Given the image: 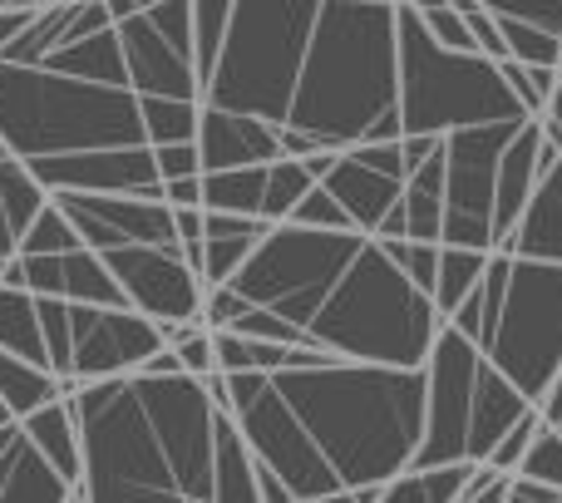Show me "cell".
I'll return each instance as SVG.
<instances>
[{
	"mask_svg": "<svg viewBox=\"0 0 562 503\" xmlns=\"http://www.w3.org/2000/svg\"><path fill=\"white\" fill-rule=\"evenodd\" d=\"M55 203L49 188L20 164L15 154L0 138V271H5L10 257H20L30 243V227L40 223V213Z\"/></svg>",
	"mask_w": 562,
	"mask_h": 503,
	"instance_id": "cell-14",
	"label": "cell"
},
{
	"mask_svg": "<svg viewBox=\"0 0 562 503\" xmlns=\"http://www.w3.org/2000/svg\"><path fill=\"white\" fill-rule=\"evenodd\" d=\"M104 267L114 271L119 291L134 311L164 321V326H183V321H203L207 306V281L188 261L183 247H158V243H128L99 252Z\"/></svg>",
	"mask_w": 562,
	"mask_h": 503,
	"instance_id": "cell-10",
	"label": "cell"
},
{
	"mask_svg": "<svg viewBox=\"0 0 562 503\" xmlns=\"http://www.w3.org/2000/svg\"><path fill=\"white\" fill-rule=\"evenodd\" d=\"M504 247L518 252V257L562 261V154L538 174L524 217H518V227L508 233Z\"/></svg>",
	"mask_w": 562,
	"mask_h": 503,
	"instance_id": "cell-15",
	"label": "cell"
},
{
	"mask_svg": "<svg viewBox=\"0 0 562 503\" xmlns=\"http://www.w3.org/2000/svg\"><path fill=\"white\" fill-rule=\"evenodd\" d=\"M0 138L49 193L164 198L158 148L198 138V99L144 94L109 0H49L0 45Z\"/></svg>",
	"mask_w": 562,
	"mask_h": 503,
	"instance_id": "cell-2",
	"label": "cell"
},
{
	"mask_svg": "<svg viewBox=\"0 0 562 503\" xmlns=\"http://www.w3.org/2000/svg\"><path fill=\"white\" fill-rule=\"evenodd\" d=\"M193 69L198 104L296 158L533 114L504 59L439 45L409 0H193Z\"/></svg>",
	"mask_w": 562,
	"mask_h": 503,
	"instance_id": "cell-1",
	"label": "cell"
},
{
	"mask_svg": "<svg viewBox=\"0 0 562 503\" xmlns=\"http://www.w3.org/2000/svg\"><path fill=\"white\" fill-rule=\"evenodd\" d=\"M0 281L10 287L40 291V297H69V301H114V306H128L124 291H119L114 271L104 267L89 243L79 247H55V252H20V257L5 261Z\"/></svg>",
	"mask_w": 562,
	"mask_h": 503,
	"instance_id": "cell-11",
	"label": "cell"
},
{
	"mask_svg": "<svg viewBox=\"0 0 562 503\" xmlns=\"http://www.w3.org/2000/svg\"><path fill=\"white\" fill-rule=\"evenodd\" d=\"M217 390L286 503H375L425 439V366L316 356L217 370Z\"/></svg>",
	"mask_w": 562,
	"mask_h": 503,
	"instance_id": "cell-4",
	"label": "cell"
},
{
	"mask_svg": "<svg viewBox=\"0 0 562 503\" xmlns=\"http://www.w3.org/2000/svg\"><path fill=\"white\" fill-rule=\"evenodd\" d=\"M272 158H281V138L272 124H262L252 114H237V109L198 104V164H203V174L272 164Z\"/></svg>",
	"mask_w": 562,
	"mask_h": 503,
	"instance_id": "cell-12",
	"label": "cell"
},
{
	"mask_svg": "<svg viewBox=\"0 0 562 503\" xmlns=\"http://www.w3.org/2000/svg\"><path fill=\"white\" fill-rule=\"evenodd\" d=\"M0 503H75V484L30 445L25 425L0 405Z\"/></svg>",
	"mask_w": 562,
	"mask_h": 503,
	"instance_id": "cell-13",
	"label": "cell"
},
{
	"mask_svg": "<svg viewBox=\"0 0 562 503\" xmlns=\"http://www.w3.org/2000/svg\"><path fill=\"white\" fill-rule=\"evenodd\" d=\"M65 390L69 385L55 376V370H45V366H35V360H25V356L0 346V405H5L15 420L35 415L40 405L59 400Z\"/></svg>",
	"mask_w": 562,
	"mask_h": 503,
	"instance_id": "cell-17",
	"label": "cell"
},
{
	"mask_svg": "<svg viewBox=\"0 0 562 503\" xmlns=\"http://www.w3.org/2000/svg\"><path fill=\"white\" fill-rule=\"evenodd\" d=\"M528 410L533 400L454 321H445L425 356V439L415 465H484Z\"/></svg>",
	"mask_w": 562,
	"mask_h": 503,
	"instance_id": "cell-8",
	"label": "cell"
},
{
	"mask_svg": "<svg viewBox=\"0 0 562 503\" xmlns=\"http://www.w3.org/2000/svg\"><path fill=\"white\" fill-rule=\"evenodd\" d=\"M538 425H543V410L533 405V410H528V415L518 420V425L508 429V435L494 445V455H488V465H494V469H508V474H514V469H518V459H524V449H528V439L538 435Z\"/></svg>",
	"mask_w": 562,
	"mask_h": 503,
	"instance_id": "cell-25",
	"label": "cell"
},
{
	"mask_svg": "<svg viewBox=\"0 0 562 503\" xmlns=\"http://www.w3.org/2000/svg\"><path fill=\"white\" fill-rule=\"evenodd\" d=\"M484 257L488 252H474V247H439V281H435V301L439 311H449L464 301V291L479 281V271H484Z\"/></svg>",
	"mask_w": 562,
	"mask_h": 503,
	"instance_id": "cell-22",
	"label": "cell"
},
{
	"mask_svg": "<svg viewBox=\"0 0 562 503\" xmlns=\"http://www.w3.org/2000/svg\"><path fill=\"white\" fill-rule=\"evenodd\" d=\"M79 435L75 503H257V465L217 376L173 346L124 376L69 390Z\"/></svg>",
	"mask_w": 562,
	"mask_h": 503,
	"instance_id": "cell-5",
	"label": "cell"
},
{
	"mask_svg": "<svg viewBox=\"0 0 562 503\" xmlns=\"http://www.w3.org/2000/svg\"><path fill=\"white\" fill-rule=\"evenodd\" d=\"M0 346L35 360V366H45V331H40L35 291L10 287V281H0Z\"/></svg>",
	"mask_w": 562,
	"mask_h": 503,
	"instance_id": "cell-21",
	"label": "cell"
},
{
	"mask_svg": "<svg viewBox=\"0 0 562 503\" xmlns=\"http://www.w3.org/2000/svg\"><path fill=\"white\" fill-rule=\"evenodd\" d=\"M207 326L272 336L321 356L425 366L445 311L400 261L395 237L272 223L243 267L207 291Z\"/></svg>",
	"mask_w": 562,
	"mask_h": 503,
	"instance_id": "cell-3",
	"label": "cell"
},
{
	"mask_svg": "<svg viewBox=\"0 0 562 503\" xmlns=\"http://www.w3.org/2000/svg\"><path fill=\"white\" fill-rule=\"evenodd\" d=\"M449 321L533 405H543L562 366V261L494 247L484 257L479 281L449 311Z\"/></svg>",
	"mask_w": 562,
	"mask_h": 503,
	"instance_id": "cell-7",
	"label": "cell"
},
{
	"mask_svg": "<svg viewBox=\"0 0 562 503\" xmlns=\"http://www.w3.org/2000/svg\"><path fill=\"white\" fill-rule=\"evenodd\" d=\"M514 474H528V479H543V484L562 489V429L558 425H538V435L528 439L524 459H518Z\"/></svg>",
	"mask_w": 562,
	"mask_h": 503,
	"instance_id": "cell-24",
	"label": "cell"
},
{
	"mask_svg": "<svg viewBox=\"0 0 562 503\" xmlns=\"http://www.w3.org/2000/svg\"><path fill=\"white\" fill-rule=\"evenodd\" d=\"M498 25H533L562 40V0H479Z\"/></svg>",
	"mask_w": 562,
	"mask_h": 503,
	"instance_id": "cell-23",
	"label": "cell"
},
{
	"mask_svg": "<svg viewBox=\"0 0 562 503\" xmlns=\"http://www.w3.org/2000/svg\"><path fill=\"white\" fill-rule=\"evenodd\" d=\"M267 217H252V213H217V208H203V261H198V271H203L207 291L223 287L227 277H233L237 267H243V257L262 243L267 233Z\"/></svg>",
	"mask_w": 562,
	"mask_h": 503,
	"instance_id": "cell-16",
	"label": "cell"
},
{
	"mask_svg": "<svg viewBox=\"0 0 562 503\" xmlns=\"http://www.w3.org/2000/svg\"><path fill=\"white\" fill-rule=\"evenodd\" d=\"M40 331H45V366L65 380L69 390L104 376L144 366L148 356L168 346V326L134 306L114 301H69V297H40Z\"/></svg>",
	"mask_w": 562,
	"mask_h": 503,
	"instance_id": "cell-9",
	"label": "cell"
},
{
	"mask_svg": "<svg viewBox=\"0 0 562 503\" xmlns=\"http://www.w3.org/2000/svg\"><path fill=\"white\" fill-rule=\"evenodd\" d=\"M30 435V445L40 449V455L49 459V465L59 469V474L75 484L79 479V435H75V410H69V390L59 400H49V405H40L35 415L20 420Z\"/></svg>",
	"mask_w": 562,
	"mask_h": 503,
	"instance_id": "cell-18",
	"label": "cell"
},
{
	"mask_svg": "<svg viewBox=\"0 0 562 503\" xmlns=\"http://www.w3.org/2000/svg\"><path fill=\"white\" fill-rule=\"evenodd\" d=\"M538 410H543L548 425H558V429H562V366H558V380L548 385V395H543V405H538Z\"/></svg>",
	"mask_w": 562,
	"mask_h": 503,
	"instance_id": "cell-27",
	"label": "cell"
},
{
	"mask_svg": "<svg viewBox=\"0 0 562 503\" xmlns=\"http://www.w3.org/2000/svg\"><path fill=\"white\" fill-rule=\"evenodd\" d=\"M474 465H409L380 489L375 503H459Z\"/></svg>",
	"mask_w": 562,
	"mask_h": 503,
	"instance_id": "cell-19",
	"label": "cell"
},
{
	"mask_svg": "<svg viewBox=\"0 0 562 503\" xmlns=\"http://www.w3.org/2000/svg\"><path fill=\"white\" fill-rule=\"evenodd\" d=\"M267 168H272V164H247V168L198 174V178H203V208L262 217V208H267Z\"/></svg>",
	"mask_w": 562,
	"mask_h": 503,
	"instance_id": "cell-20",
	"label": "cell"
},
{
	"mask_svg": "<svg viewBox=\"0 0 562 503\" xmlns=\"http://www.w3.org/2000/svg\"><path fill=\"white\" fill-rule=\"evenodd\" d=\"M533 119V114H528ZM528 119L405 134V237L439 247L494 252L514 223L504 208V158Z\"/></svg>",
	"mask_w": 562,
	"mask_h": 503,
	"instance_id": "cell-6",
	"label": "cell"
},
{
	"mask_svg": "<svg viewBox=\"0 0 562 503\" xmlns=\"http://www.w3.org/2000/svg\"><path fill=\"white\" fill-rule=\"evenodd\" d=\"M538 124H543V138H553V144L562 148V69H558L553 94H548L543 109H538Z\"/></svg>",
	"mask_w": 562,
	"mask_h": 503,
	"instance_id": "cell-26",
	"label": "cell"
}]
</instances>
